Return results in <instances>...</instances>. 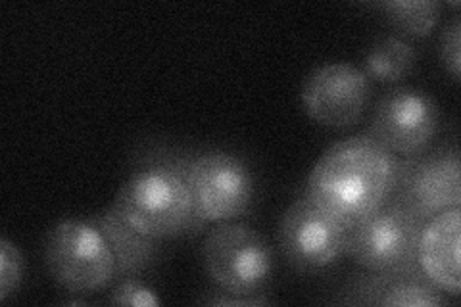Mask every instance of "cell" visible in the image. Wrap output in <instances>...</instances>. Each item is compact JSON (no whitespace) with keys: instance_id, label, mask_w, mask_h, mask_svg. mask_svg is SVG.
<instances>
[{"instance_id":"6","label":"cell","mask_w":461,"mask_h":307,"mask_svg":"<svg viewBox=\"0 0 461 307\" xmlns=\"http://www.w3.org/2000/svg\"><path fill=\"white\" fill-rule=\"evenodd\" d=\"M202 266L223 292L262 294L273 276V250L256 229L220 223L202 242Z\"/></svg>"},{"instance_id":"18","label":"cell","mask_w":461,"mask_h":307,"mask_svg":"<svg viewBox=\"0 0 461 307\" xmlns=\"http://www.w3.org/2000/svg\"><path fill=\"white\" fill-rule=\"evenodd\" d=\"M438 56L450 77L459 81L461 76V18L454 16L444 25L438 41Z\"/></svg>"},{"instance_id":"2","label":"cell","mask_w":461,"mask_h":307,"mask_svg":"<svg viewBox=\"0 0 461 307\" xmlns=\"http://www.w3.org/2000/svg\"><path fill=\"white\" fill-rule=\"evenodd\" d=\"M113 203L133 227L160 240L194 237L206 227L194 210L185 152L169 146L139 154Z\"/></svg>"},{"instance_id":"13","label":"cell","mask_w":461,"mask_h":307,"mask_svg":"<svg viewBox=\"0 0 461 307\" xmlns=\"http://www.w3.org/2000/svg\"><path fill=\"white\" fill-rule=\"evenodd\" d=\"M89 221L103 232L104 240L108 242L118 276H139L160 261L162 240L133 227L115 203L95 213Z\"/></svg>"},{"instance_id":"12","label":"cell","mask_w":461,"mask_h":307,"mask_svg":"<svg viewBox=\"0 0 461 307\" xmlns=\"http://www.w3.org/2000/svg\"><path fill=\"white\" fill-rule=\"evenodd\" d=\"M459 248H461V208L437 213L425 221L417 244V263L427 279L444 294L459 296Z\"/></svg>"},{"instance_id":"14","label":"cell","mask_w":461,"mask_h":307,"mask_svg":"<svg viewBox=\"0 0 461 307\" xmlns=\"http://www.w3.org/2000/svg\"><path fill=\"white\" fill-rule=\"evenodd\" d=\"M417 52L410 41L398 35H384L367 49L362 69L369 81L396 85L413 71Z\"/></svg>"},{"instance_id":"8","label":"cell","mask_w":461,"mask_h":307,"mask_svg":"<svg viewBox=\"0 0 461 307\" xmlns=\"http://www.w3.org/2000/svg\"><path fill=\"white\" fill-rule=\"evenodd\" d=\"M367 133L396 158L420 154L438 133L437 102L415 86H396L379 98Z\"/></svg>"},{"instance_id":"7","label":"cell","mask_w":461,"mask_h":307,"mask_svg":"<svg viewBox=\"0 0 461 307\" xmlns=\"http://www.w3.org/2000/svg\"><path fill=\"white\" fill-rule=\"evenodd\" d=\"M423 221L461 208V164L457 146H440L398 158L393 196Z\"/></svg>"},{"instance_id":"1","label":"cell","mask_w":461,"mask_h":307,"mask_svg":"<svg viewBox=\"0 0 461 307\" xmlns=\"http://www.w3.org/2000/svg\"><path fill=\"white\" fill-rule=\"evenodd\" d=\"M398 158L369 133L335 142L313 166L306 196L346 229L391 200Z\"/></svg>"},{"instance_id":"19","label":"cell","mask_w":461,"mask_h":307,"mask_svg":"<svg viewBox=\"0 0 461 307\" xmlns=\"http://www.w3.org/2000/svg\"><path fill=\"white\" fill-rule=\"evenodd\" d=\"M202 303L208 305H223V307H252V305H267L269 298L266 294H235V292H215L213 296L204 298Z\"/></svg>"},{"instance_id":"16","label":"cell","mask_w":461,"mask_h":307,"mask_svg":"<svg viewBox=\"0 0 461 307\" xmlns=\"http://www.w3.org/2000/svg\"><path fill=\"white\" fill-rule=\"evenodd\" d=\"M23 256L10 239H0V302H8L23 281Z\"/></svg>"},{"instance_id":"11","label":"cell","mask_w":461,"mask_h":307,"mask_svg":"<svg viewBox=\"0 0 461 307\" xmlns=\"http://www.w3.org/2000/svg\"><path fill=\"white\" fill-rule=\"evenodd\" d=\"M339 303L375 307H438L448 303L444 292L421 269L359 273L344 284Z\"/></svg>"},{"instance_id":"5","label":"cell","mask_w":461,"mask_h":307,"mask_svg":"<svg viewBox=\"0 0 461 307\" xmlns=\"http://www.w3.org/2000/svg\"><path fill=\"white\" fill-rule=\"evenodd\" d=\"M425 221L394 198L348 229L346 256L364 271L391 273L421 269L417 244Z\"/></svg>"},{"instance_id":"10","label":"cell","mask_w":461,"mask_h":307,"mask_svg":"<svg viewBox=\"0 0 461 307\" xmlns=\"http://www.w3.org/2000/svg\"><path fill=\"white\" fill-rule=\"evenodd\" d=\"M300 98L313 122L335 129L350 127L366 113L371 81L352 64L329 62L308 73Z\"/></svg>"},{"instance_id":"3","label":"cell","mask_w":461,"mask_h":307,"mask_svg":"<svg viewBox=\"0 0 461 307\" xmlns=\"http://www.w3.org/2000/svg\"><path fill=\"white\" fill-rule=\"evenodd\" d=\"M45 266L56 284L76 296L103 290L118 276L110 246L89 219H64L50 229Z\"/></svg>"},{"instance_id":"17","label":"cell","mask_w":461,"mask_h":307,"mask_svg":"<svg viewBox=\"0 0 461 307\" xmlns=\"http://www.w3.org/2000/svg\"><path fill=\"white\" fill-rule=\"evenodd\" d=\"M108 302L112 305H135V307H158L162 305L160 296L149 284L139 281L137 276H118L110 290Z\"/></svg>"},{"instance_id":"4","label":"cell","mask_w":461,"mask_h":307,"mask_svg":"<svg viewBox=\"0 0 461 307\" xmlns=\"http://www.w3.org/2000/svg\"><path fill=\"white\" fill-rule=\"evenodd\" d=\"M185 175L196 215L204 223H229L250 213L256 196L254 175L237 154L185 152Z\"/></svg>"},{"instance_id":"15","label":"cell","mask_w":461,"mask_h":307,"mask_svg":"<svg viewBox=\"0 0 461 307\" xmlns=\"http://www.w3.org/2000/svg\"><path fill=\"white\" fill-rule=\"evenodd\" d=\"M384 18L408 37H427L440 22L442 6L437 0H388L381 5Z\"/></svg>"},{"instance_id":"9","label":"cell","mask_w":461,"mask_h":307,"mask_svg":"<svg viewBox=\"0 0 461 307\" xmlns=\"http://www.w3.org/2000/svg\"><path fill=\"white\" fill-rule=\"evenodd\" d=\"M348 229L321 212L308 198H298L285 212L279 225V248L296 271L327 269L346 256Z\"/></svg>"}]
</instances>
